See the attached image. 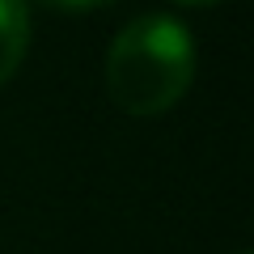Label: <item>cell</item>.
I'll list each match as a JSON object with an SVG mask.
<instances>
[{
  "mask_svg": "<svg viewBox=\"0 0 254 254\" xmlns=\"http://www.w3.org/2000/svg\"><path fill=\"white\" fill-rule=\"evenodd\" d=\"M30 47V9L26 0H0V85L21 68Z\"/></svg>",
  "mask_w": 254,
  "mask_h": 254,
  "instance_id": "obj_2",
  "label": "cell"
},
{
  "mask_svg": "<svg viewBox=\"0 0 254 254\" xmlns=\"http://www.w3.org/2000/svg\"><path fill=\"white\" fill-rule=\"evenodd\" d=\"M43 4L64 9V13H85V9H106V4H115V0H43Z\"/></svg>",
  "mask_w": 254,
  "mask_h": 254,
  "instance_id": "obj_3",
  "label": "cell"
},
{
  "mask_svg": "<svg viewBox=\"0 0 254 254\" xmlns=\"http://www.w3.org/2000/svg\"><path fill=\"white\" fill-rule=\"evenodd\" d=\"M182 4H216V0H182Z\"/></svg>",
  "mask_w": 254,
  "mask_h": 254,
  "instance_id": "obj_4",
  "label": "cell"
},
{
  "mask_svg": "<svg viewBox=\"0 0 254 254\" xmlns=\"http://www.w3.org/2000/svg\"><path fill=\"white\" fill-rule=\"evenodd\" d=\"M195 76V43L174 17L148 13L119 30L106 55V89L119 110L136 119L178 106Z\"/></svg>",
  "mask_w": 254,
  "mask_h": 254,
  "instance_id": "obj_1",
  "label": "cell"
}]
</instances>
